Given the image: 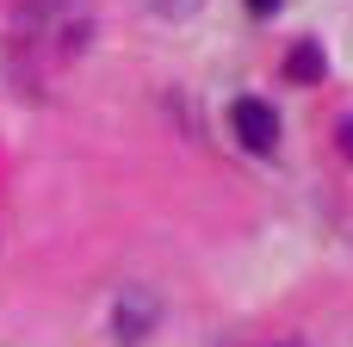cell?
Wrapping results in <instances>:
<instances>
[{
    "label": "cell",
    "instance_id": "8992f818",
    "mask_svg": "<svg viewBox=\"0 0 353 347\" xmlns=\"http://www.w3.org/2000/svg\"><path fill=\"white\" fill-rule=\"evenodd\" d=\"M273 6H279V0H248V12H273Z\"/></svg>",
    "mask_w": 353,
    "mask_h": 347
},
{
    "label": "cell",
    "instance_id": "7a4b0ae2",
    "mask_svg": "<svg viewBox=\"0 0 353 347\" xmlns=\"http://www.w3.org/2000/svg\"><path fill=\"white\" fill-rule=\"evenodd\" d=\"M230 124H236V137H242V149L248 155H273L279 149V118H273V106L267 99H236L230 106Z\"/></svg>",
    "mask_w": 353,
    "mask_h": 347
},
{
    "label": "cell",
    "instance_id": "5b68a950",
    "mask_svg": "<svg viewBox=\"0 0 353 347\" xmlns=\"http://www.w3.org/2000/svg\"><path fill=\"white\" fill-rule=\"evenodd\" d=\"M149 6H155L161 19H192V12H199L205 0H149Z\"/></svg>",
    "mask_w": 353,
    "mask_h": 347
},
{
    "label": "cell",
    "instance_id": "3957f363",
    "mask_svg": "<svg viewBox=\"0 0 353 347\" xmlns=\"http://www.w3.org/2000/svg\"><path fill=\"white\" fill-rule=\"evenodd\" d=\"M149 323H155V298H149V292H124V298H118V317H112V335H118V341H143Z\"/></svg>",
    "mask_w": 353,
    "mask_h": 347
},
{
    "label": "cell",
    "instance_id": "277c9868",
    "mask_svg": "<svg viewBox=\"0 0 353 347\" xmlns=\"http://www.w3.org/2000/svg\"><path fill=\"white\" fill-rule=\"evenodd\" d=\"M316 75H323V50L316 43H298L292 50V81H316Z\"/></svg>",
    "mask_w": 353,
    "mask_h": 347
},
{
    "label": "cell",
    "instance_id": "6da1fadb",
    "mask_svg": "<svg viewBox=\"0 0 353 347\" xmlns=\"http://www.w3.org/2000/svg\"><path fill=\"white\" fill-rule=\"evenodd\" d=\"M93 0H25L12 19V75L37 81L50 68H68L87 50Z\"/></svg>",
    "mask_w": 353,
    "mask_h": 347
},
{
    "label": "cell",
    "instance_id": "52a82bcc",
    "mask_svg": "<svg viewBox=\"0 0 353 347\" xmlns=\"http://www.w3.org/2000/svg\"><path fill=\"white\" fill-rule=\"evenodd\" d=\"M347 155H353V124H347Z\"/></svg>",
    "mask_w": 353,
    "mask_h": 347
}]
</instances>
